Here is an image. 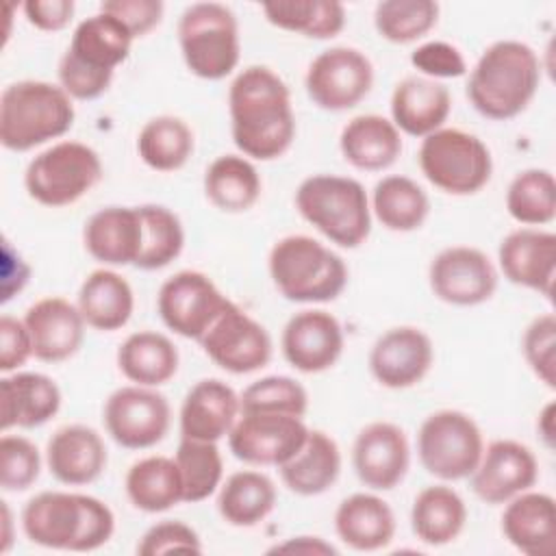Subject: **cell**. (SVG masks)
Here are the masks:
<instances>
[{
	"instance_id": "cell-19",
	"label": "cell",
	"mask_w": 556,
	"mask_h": 556,
	"mask_svg": "<svg viewBox=\"0 0 556 556\" xmlns=\"http://www.w3.org/2000/svg\"><path fill=\"white\" fill-rule=\"evenodd\" d=\"M345 348L339 319L324 308H304L282 328L280 350L285 361L302 374H321L337 365Z\"/></svg>"
},
{
	"instance_id": "cell-20",
	"label": "cell",
	"mask_w": 556,
	"mask_h": 556,
	"mask_svg": "<svg viewBox=\"0 0 556 556\" xmlns=\"http://www.w3.org/2000/svg\"><path fill=\"white\" fill-rule=\"evenodd\" d=\"M352 467L367 489H395L410 467V445L406 432L391 421L367 424L354 439Z\"/></svg>"
},
{
	"instance_id": "cell-27",
	"label": "cell",
	"mask_w": 556,
	"mask_h": 556,
	"mask_svg": "<svg viewBox=\"0 0 556 556\" xmlns=\"http://www.w3.org/2000/svg\"><path fill=\"white\" fill-rule=\"evenodd\" d=\"M83 243L87 254L104 267H135L141 252L139 206H104L96 211L85 222Z\"/></svg>"
},
{
	"instance_id": "cell-2",
	"label": "cell",
	"mask_w": 556,
	"mask_h": 556,
	"mask_svg": "<svg viewBox=\"0 0 556 556\" xmlns=\"http://www.w3.org/2000/svg\"><path fill=\"white\" fill-rule=\"evenodd\" d=\"M26 539L35 545L63 552H93L115 532V515L93 495L70 491H41L20 515Z\"/></svg>"
},
{
	"instance_id": "cell-23",
	"label": "cell",
	"mask_w": 556,
	"mask_h": 556,
	"mask_svg": "<svg viewBox=\"0 0 556 556\" xmlns=\"http://www.w3.org/2000/svg\"><path fill=\"white\" fill-rule=\"evenodd\" d=\"M30 334L33 356L43 363H63L72 358L85 339V319L76 304L61 295H48L30 304L24 313Z\"/></svg>"
},
{
	"instance_id": "cell-38",
	"label": "cell",
	"mask_w": 556,
	"mask_h": 556,
	"mask_svg": "<svg viewBox=\"0 0 556 556\" xmlns=\"http://www.w3.org/2000/svg\"><path fill=\"white\" fill-rule=\"evenodd\" d=\"M128 502L143 513H165L180 502L182 480L174 458L169 456H146L132 463L124 478Z\"/></svg>"
},
{
	"instance_id": "cell-3",
	"label": "cell",
	"mask_w": 556,
	"mask_h": 556,
	"mask_svg": "<svg viewBox=\"0 0 556 556\" xmlns=\"http://www.w3.org/2000/svg\"><path fill=\"white\" fill-rule=\"evenodd\" d=\"M541 59L523 41L491 43L469 72L467 98L486 119L506 122L521 115L541 85Z\"/></svg>"
},
{
	"instance_id": "cell-50",
	"label": "cell",
	"mask_w": 556,
	"mask_h": 556,
	"mask_svg": "<svg viewBox=\"0 0 556 556\" xmlns=\"http://www.w3.org/2000/svg\"><path fill=\"white\" fill-rule=\"evenodd\" d=\"M410 65L419 72V76L432 80L460 78L467 74V63L463 52L447 41H424L410 52Z\"/></svg>"
},
{
	"instance_id": "cell-35",
	"label": "cell",
	"mask_w": 556,
	"mask_h": 556,
	"mask_svg": "<svg viewBox=\"0 0 556 556\" xmlns=\"http://www.w3.org/2000/svg\"><path fill=\"white\" fill-rule=\"evenodd\" d=\"M180 365L178 348L169 337L156 330L128 334L117 348V367L126 380L139 387L167 384Z\"/></svg>"
},
{
	"instance_id": "cell-39",
	"label": "cell",
	"mask_w": 556,
	"mask_h": 556,
	"mask_svg": "<svg viewBox=\"0 0 556 556\" xmlns=\"http://www.w3.org/2000/svg\"><path fill=\"white\" fill-rule=\"evenodd\" d=\"M371 215L393 232H413L424 226L430 213L428 193L408 176L391 174L371 191Z\"/></svg>"
},
{
	"instance_id": "cell-46",
	"label": "cell",
	"mask_w": 556,
	"mask_h": 556,
	"mask_svg": "<svg viewBox=\"0 0 556 556\" xmlns=\"http://www.w3.org/2000/svg\"><path fill=\"white\" fill-rule=\"evenodd\" d=\"M241 410H265L304 417L308 410L306 389L291 376H265L250 382L239 395Z\"/></svg>"
},
{
	"instance_id": "cell-51",
	"label": "cell",
	"mask_w": 556,
	"mask_h": 556,
	"mask_svg": "<svg viewBox=\"0 0 556 556\" xmlns=\"http://www.w3.org/2000/svg\"><path fill=\"white\" fill-rule=\"evenodd\" d=\"M100 11L117 17L139 39L161 24L165 4L161 0H104L100 2Z\"/></svg>"
},
{
	"instance_id": "cell-10",
	"label": "cell",
	"mask_w": 556,
	"mask_h": 556,
	"mask_svg": "<svg viewBox=\"0 0 556 556\" xmlns=\"http://www.w3.org/2000/svg\"><path fill=\"white\" fill-rule=\"evenodd\" d=\"M102 159L91 146L65 139L30 159L24 187L41 206L61 208L85 198L102 180Z\"/></svg>"
},
{
	"instance_id": "cell-30",
	"label": "cell",
	"mask_w": 556,
	"mask_h": 556,
	"mask_svg": "<svg viewBox=\"0 0 556 556\" xmlns=\"http://www.w3.org/2000/svg\"><path fill=\"white\" fill-rule=\"evenodd\" d=\"M393 508L376 493H352L334 510V532L350 549L378 552L395 536Z\"/></svg>"
},
{
	"instance_id": "cell-5",
	"label": "cell",
	"mask_w": 556,
	"mask_h": 556,
	"mask_svg": "<svg viewBox=\"0 0 556 556\" xmlns=\"http://www.w3.org/2000/svg\"><path fill=\"white\" fill-rule=\"evenodd\" d=\"M74 119V100L61 85L28 78L2 89L0 143L11 152H28L63 137Z\"/></svg>"
},
{
	"instance_id": "cell-8",
	"label": "cell",
	"mask_w": 556,
	"mask_h": 556,
	"mask_svg": "<svg viewBox=\"0 0 556 556\" xmlns=\"http://www.w3.org/2000/svg\"><path fill=\"white\" fill-rule=\"evenodd\" d=\"M178 46L187 70L204 80L230 76L241 59L239 22L222 2H193L178 20Z\"/></svg>"
},
{
	"instance_id": "cell-18",
	"label": "cell",
	"mask_w": 556,
	"mask_h": 556,
	"mask_svg": "<svg viewBox=\"0 0 556 556\" xmlns=\"http://www.w3.org/2000/svg\"><path fill=\"white\" fill-rule=\"evenodd\" d=\"M469 480L478 500L500 506L536 484L539 460L528 445L513 439H495L484 445Z\"/></svg>"
},
{
	"instance_id": "cell-21",
	"label": "cell",
	"mask_w": 556,
	"mask_h": 556,
	"mask_svg": "<svg viewBox=\"0 0 556 556\" xmlns=\"http://www.w3.org/2000/svg\"><path fill=\"white\" fill-rule=\"evenodd\" d=\"M434 363L432 339L417 326H395L382 332L369 352V371L387 389L419 384Z\"/></svg>"
},
{
	"instance_id": "cell-52",
	"label": "cell",
	"mask_w": 556,
	"mask_h": 556,
	"mask_svg": "<svg viewBox=\"0 0 556 556\" xmlns=\"http://www.w3.org/2000/svg\"><path fill=\"white\" fill-rule=\"evenodd\" d=\"M33 356V343L24 319L0 317V371L13 374Z\"/></svg>"
},
{
	"instance_id": "cell-29",
	"label": "cell",
	"mask_w": 556,
	"mask_h": 556,
	"mask_svg": "<svg viewBox=\"0 0 556 556\" xmlns=\"http://www.w3.org/2000/svg\"><path fill=\"white\" fill-rule=\"evenodd\" d=\"M504 539L526 556H549L556 549V502L549 493L523 491L506 502Z\"/></svg>"
},
{
	"instance_id": "cell-11",
	"label": "cell",
	"mask_w": 556,
	"mask_h": 556,
	"mask_svg": "<svg viewBox=\"0 0 556 556\" xmlns=\"http://www.w3.org/2000/svg\"><path fill=\"white\" fill-rule=\"evenodd\" d=\"M484 450V437L476 419L456 408L430 413L417 432L421 467L443 480L456 482L473 473Z\"/></svg>"
},
{
	"instance_id": "cell-54",
	"label": "cell",
	"mask_w": 556,
	"mask_h": 556,
	"mask_svg": "<svg viewBox=\"0 0 556 556\" xmlns=\"http://www.w3.org/2000/svg\"><path fill=\"white\" fill-rule=\"evenodd\" d=\"M30 278V265L11 248L9 241L2 245V304L20 293Z\"/></svg>"
},
{
	"instance_id": "cell-16",
	"label": "cell",
	"mask_w": 556,
	"mask_h": 556,
	"mask_svg": "<svg viewBox=\"0 0 556 556\" xmlns=\"http://www.w3.org/2000/svg\"><path fill=\"white\" fill-rule=\"evenodd\" d=\"M198 343L217 367L237 376L263 369L274 352L265 326L232 300Z\"/></svg>"
},
{
	"instance_id": "cell-26",
	"label": "cell",
	"mask_w": 556,
	"mask_h": 556,
	"mask_svg": "<svg viewBox=\"0 0 556 556\" xmlns=\"http://www.w3.org/2000/svg\"><path fill=\"white\" fill-rule=\"evenodd\" d=\"M241 413L239 393L219 378L198 380L180 406V437L198 441H222Z\"/></svg>"
},
{
	"instance_id": "cell-24",
	"label": "cell",
	"mask_w": 556,
	"mask_h": 556,
	"mask_svg": "<svg viewBox=\"0 0 556 556\" xmlns=\"http://www.w3.org/2000/svg\"><path fill=\"white\" fill-rule=\"evenodd\" d=\"M109 463L104 439L85 424L59 428L46 445L48 471L67 486H85L96 482Z\"/></svg>"
},
{
	"instance_id": "cell-33",
	"label": "cell",
	"mask_w": 556,
	"mask_h": 556,
	"mask_svg": "<svg viewBox=\"0 0 556 556\" xmlns=\"http://www.w3.org/2000/svg\"><path fill=\"white\" fill-rule=\"evenodd\" d=\"M282 484L302 497H315L334 486L341 473V450L324 430H308L300 452L278 467Z\"/></svg>"
},
{
	"instance_id": "cell-13",
	"label": "cell",
	"mask_w": 556,
	"mask_h": 556,
	"mask_svg": "<svg viewBox=\"0 0 556 556\" xmlns=\"http://www.w3.org/2000/svg\"><path fill=\"white\" fill-rule=\"evenodd\" d=\"M304 87L315 106L332 113L348 111L369 96L374 65L365 52L350 46H334L311 61Z\"/></svg>"
},
{
	"instance_id": "cell-56",
	"label": "cell",
	"mask_w": 556,
	"mask_h": 556,
	"mask_svg": "<svg viewBox=\"0 0 556 556\" xmlns=\"http://www.w3.org/2000/svg\"><path fill=\"white\" fill-rule=\"evenodd\" d=\"M554 410H556L554 402H547L536 419V432L547 450H554V437H556L554 434Z\"/></svg>"
},
{
	"instance_id": "cell-6",
	"label": "cell",
	"mask_w": 556,
	"mask_h": 556,
	"mask_svg": "<svg viewBox=\"0 0 556 556\" xmlns=\"http://www.w3.org/2000/svg\"><path fill=\"white\" fill-rule=\"evenodd\" d=\"M267 269L278 293L298 304L337 300L348 287L345 261L308 235L278 239L267 256Z\"/></svg>"
},
{
	"instance_id": "cell-42",
	"label": "cell",
	"mask_w": 556,
	"mask_h": 556,
	"mask_svg": "<svg viewBox=\"0 0 556 556\" xmlns=\"http://www.w3.org/2000/svg\"><path fill=\"white\" fill-rule=\"evenodd\" d=\"M141 252L137 269L154 271L176 261L185 248V228L180 217L163 204H139Z\"/></svg>"
},
{
	"instance_id": "cell-7",
	"label": "cell",
	"mask_w": 556,
	"mask_h": 556,
	"mask_svg": "<svg viewBox=\"0 0 556 556\" xmlns=\"http://www.w3.org/2000/svg\"><path fill=\"white\" fill-rule=\"evenodd\" d=\"M295 208L315 230L339 248L354 250L371 232V206L365 187L350 176L313 174L295 189Z\"/></svg>"
},
{
	"instance_id": "cell-22",
	"label": "cell",
	"mask_w": 556,
	"mask_h": 556,
	"mask_svg": "<svg viewBox=\"0 0 556 556\" xmlns=\"http://www.w3.org/2000/svg\"><path fill=\"white\" fill-rule=\"evenodd\" d=\"M497 265L508 282L552 298L556 278V235L530 226L508 232L500 241Z\"/></svg>"
},
{
	"instance_id": "cell-53",
	"label": "cell",
	"mask_w": 556,
	"mask_h": 556,
	"mask_svg": "<svg viewBox=\"0 0 556 556\" xmlns=\"http://www.w3.org/2000/svg\"><path fill=\"white\" fill-rule=\"evenodd\" d=\"M22 11L30 26L43 33H56L70 26L76 4L74 0H26Z\"/></svg>"
},
{
	"instance_id": "cell-57",
	"label": "cell",
	"mask_w": 556,
	"mask_h": 556,
	"mask_svg": "<svg viewBox=\"0 0 556 556\" xmlns=\"http://www.w3.org/2000/svg\"><path fill=\"white\" fill-rule=\"evenodd\" d=\"M13 519H11V508L7 502H2V552L7 554L11 549V543H13Z\"/></svg>"
},
{
	"instance_id": "cell-55",
	"label": "cell",
	"mask_w": 556,
	"mask_h": 556,
	"mask_svg": "<svg viewBox=\"0 0 556 556\" xmlns=\"http://www.w3.org/2000/svg\"><path fill=\"white\" fill-rule=\"evenodd\" d=\"M269 554H306V556H337L339 549L328 543L321 536L313 534H300V536H289L282 543H276Z\"/></svg>"
},
{
	"instance_id": "cell-41",
	"label": "cell",
	"mask_w": 556,
	"mask_h": 556,
	"mask_svg": "<svg viewBox=\"0 0 556 556\" xmlns=\"http://www.w3.org/2000/svg\"><path fill=\"white\" fill-rule=\"evenodd\" d=\"M265 20L308 39H332L345 28V7L337 0H276L263 4Z\"/></svg>"
},
{
	"instance_id": "cell-12",
	"label": "cell",
	"mask_w": 556,
	"mask_h": 556,
	"mask_svg": "<svg viewBox=\"0 0 556 556\" xmlns=\"http://www.w3.org/2000/svg\"><path fill=\"white\" fill-rule=\"evenodd\" d=\"M304 417L265 410H241L228 432L235 458L254 467H280L291 460L308 437Z\"/></svg>"
},
{
	"instance_id": "cell-36",
	"label": "cell",
	"mask_w": 556,
	"mask_h": 556,
	"mask_svg": "<svg viewBox=\"0 0 556 556\" xmlns=\"http://www.w3.org/2000/svg\"><path fill=\"white\" fill-rule=\"evenodd\" d=\"M278 491L269 476L256 469L230 473L217 489V513L235 528H254L276 508Z\"/></svg>"
},
{
	"instance_id": "cell-1",
	"label": "cell",
	"mask_w": 556,
	"mask_h": 556,
	"mask_svg": "<svg viewBox=\"0 0 556 556\" xmlns=\"http://www.w3.org/2000/svg\"><path fill=\"white\" fill-rule=\"evenodd\" d=\"M230 132L254 161L280 159L295 139V113L287 83L265 65L243 67L228 87Z\"/></svg>"
},
{
	"instance_id": "cell-4",
	"label": "cell",
	"mask_w": 556,
	"mask_h": 556,
	"mask_svg": "<svg viewBox=\"0 0 556 556\" xmlns=\"http://www.w3.org/2000/svg\"><path fill=\"white\" fill-rule=\"evenodd\" d=\"M135 37L113 15L98 11L72 33L59 61V85L72 100H96L109 91L115 67L130 56Z\"/></svg>"
},
{
	"instance_id": "cell-25",
	"label": "cell",
	"mask_w": 556,
	"mask_h": 556,
	"mask_svg": "<svg viewBox=\"0 0 556 556\" xmlns=\"http://www.w3.org/2000/svg\"><path fill=\"white\" fill-rule=\"evenodd\" d=\"M59 384L39 371H13L0 380V428H39L61 408Z\"/></svg>"
},
{
	"instance_id": "cell-17",
	"label": "cell",
	"mask_w": 556,
	"mask_h": 556,
	"mask_svg": "<svg viewBox=\"0 0 556 556\" xmlns=\"http://www.w3.org/2000/svg\"><path fill=\"white\" fill-rule=\"evenodd\" d=\"M428 282L434 298L445 304L478 306L493 298L500 271L482 250L473 245H452L430 261Z\"/></svg>"
},
{
	"instance_id": "cell-43",
	"label": "cell",
	"mask_w": 556,
	"mask_h": 556,
	"mask_svg": "<svg viewBox=\"0 0 556 556\" xmlns=\"http://www.w3.org/2000/svg\"><path fill=\"white\" fill-rule=\"evenodd\" d=\"M508 215L530 228L547 226L556 217V180L549 169L530 167L519 172L506 189Z\"/></svg>"
},
{
	"instance_id": "cell-44",
	"label": "cell",
	"mask_w": 556,
	"mask_h": 556,
	"mask_svg": "<svg viewBox=\"0 0 556 556\" xmlns=\"http://www.w3.org/2000/svg\"><path fill=\"white\" fill-rule=\"evenodd\" d=\"M174 460L180 471L182 497L187 504L204 502L224 482V458L213 441L180 437Z\"/></svg>"
},
{
	"instance_id": "cell-34",
	"label": "cell",
	"mask_w": 556,
	"mask_h": 556,
	"mask_svg": "<svg viewBox=\"0 0 556 556\" xmlns=\"http://www.w3.org/2000/svg\"><path fill=\"white\" fill-rule=\"evenodd\" d=\"M467 523V504L447 484L421 489L410 506V528L417 541L430 547H443L456 541Z\"/></svg>"
},
{
	"instance_id": "cell-9",
	"label": "cell",
	"mask_w": 556,
	"mask_h": 556,
	"mask_svg": "<svg viewBox=\"0 0 556 556\" xmlns=\"http://www.w3.org/2000/svg\"><path fill=\"white\" fill-rule=\"evenodd\" d=\"M426 180L450 195H473L493 176V156L486 143L460 128H439L421 139L417 152Z\"/></svg>"
},
{
	"instance_id": "cell-14",
	"label": "cell",
	"mask_w": 556,
	"mask_h": 556,
	"mask_svg": "<svg viewBox=\"0 0 556 556\" xmlns=\"http://www.w3.org/2000/svg\"><path fill=\"white\" fill-rule=\"evenodd\" d=\"M106 434L126 450H150L161 443L172 424V408L154 387L128 384L115 389L102 408Z\"/></svg>"
},
{
	"instance_id": "cell-40",
	"label": "cell",
	"mask_w": 556,
	"mask_h": 556,
	"mask_svg": "<svg viewBox=\"0 0 556 556\" xmlns=\"http://www.w3.org/2000/svg\"><path fill=\"white\" fill-rule=\"evenodd\" d=\"M195 148L191 126L176 115H156L143 124L137 137L139 159L154 172H178Z\"/></svg>"
},
{
	"instance_id": "cell-49",
	"label": "cell",
	"mask_w": 556,
	"mask_h": 556,
	"mask_svg": "<svg viewBox=\"0 0 556 556\" xmlns=\"http://www.w3.org/2000/svg\"><path fill=\"white\" fill-rule=\"evenodd\" d=\"M200 554L202 541L200 534L178 521V519H165L154 526H150L143 536L137 543L139 556H163V554Z\"/></svg>"
},
{
	"instance_id": "cell-32",
	"label": "cell",
	"mask_w": 556,
	"mask_h": 556,
	"mask_svg": "<svg viewBox=\"0 0 556 556\" xmlns=\"http://www.w3.org/2000/svg\"><path fill=\"white\" fill-rule=\"evenodd\" d=\"M76 306L89 328L115 332L130 321L135 311V293L122 274L111 267H100L83 280Z\"/></svg>"
},
{
	"instance_id": "cell-45",
	"label": "cell",
	"mask_w": 556,
	"mask_h": 556,
	"mask_svg": "<svg viewBox=\"0 0 556 556\" xmlns=\"http://www.w3.org/2000/svg\"><path fill=\"white\" fill-rule=\"evenodd\" d=\"M434 0H382L374 9L376 33L391 43H413L426 37L439 22Z\"/></svg>"
},
{
	"instance_id": "cell-28",
	"label": "cell",
	"mask_w": 556,
	"mask_h": 556,
	"mask_svg": "<svg viewBox=\"0 0 556 556\" xmlns=\"http://www.w3.org/2000/svg\"><path fill=\"white\" fill-rule=\"evenodd\" d=\"M389 109L391 122L400 132L424 139L447 122L452 113V96L443 83L415 74L402 78L393 87Z\"/></svg>"
},
{
	"instance_id": "cell-15",
	"label": "cell",
	"mask_w": 556,
	"mask_h": 556,
	"mask_svg": "<svg viewBox=\"0 0 556 556\" xmlns=\"http://www.w3.org/2000/svg\"><path fill=\"white\" fill-rule=\"evenodd\" d=\"M230 300L198 269H182L169 276L156 295L161 321L185 339L200 341Z\"/></svg>"
},
{
	"instance_id": "cell-48",
	"label": "cell",
	"mask_w": 556,
	"mask_h": 556,
	"mask_svg": "<svg viewBox=\"0 0 556 556\" xmlns=\"http://www.w3.org/2000/svg\"><path fill=\"white\" fill-rule=\"evenodd\" d=\"M521 352L532 374L547 387H556V317L543 313L534 317L521 337Z\"/></svg>"
},
{
	"instance_id": "cell-47",
	"label": "cell",
	"mask_w": 556,
	"mask_h": 556,
	"mask_svg": "<svg viewBox=\"0 0 556 556\" xmlns=\"http://www.w3.org/2000/svg\"><path fill=\"white\" fill-rule=\"evenodd\" d=\"M41 473V454L37 445L22 437L2 432L0 439V486L9 493L30 489Z\"/></svg>"
},
{
	"instance_id": "cell-31",
	"label": "cell",
	"mask_w": 556,
	"mask_h": 556,
	"mask_svg": "<svg viewBox=\"0 0 556 556\" xmlns=\"http://www.w3.org/2000/svg\"><path fill=\"white\" fill-rule=\"evenodd\" d=\"M339 150L352 167L361 172H382L402 154V132L389 117L363 113L343 126Z\"/></svg>"
},
{
	"instance_id": "cell-37",
	"label": "cell",
	"mask_w": 556,
	"mask_h": 556,
	"mask_svg": "<svg viewBox=\"0 0 556 556\" xmlns=\"http://www.w3.org/2000/svg\"><path fill=\"white\" fill-rule=\"evenodd\" d=\"M261 191V174L243 154H222L204 172V195L222 213L250 211Z\"/></svg>"
}]
</instances>
